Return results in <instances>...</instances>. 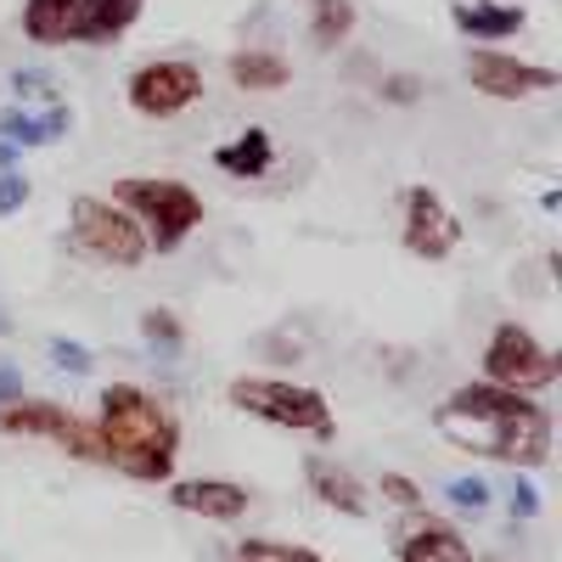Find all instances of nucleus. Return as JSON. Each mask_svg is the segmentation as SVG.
Returning <instances> with one entry per match:
<instances>
[{
    "instance_id": "423d86ee",
    "label": "nucleus",
    "mask_w": 562,
    "mask_h": 562,
    "mask_svg": "<svg viewBox=\"0 0 562 562\" xmlns=\"http://www.w3.org/2000/svg\"><path fill=\"white\" fill-rule=\"evenodd\" d=\"M0 434H23V439H52L57 450L79 456V461H102V439H97V422L74 416L57 400H0Z\"/></svg>"
},
{
    "instance_id": "4468645a",
    "label": "nucleus",
    "mask_w": 562,
    "mask_h": 562,
    "mask_svg": "<svg viewBox=\"0 0 562 562\" xmlns=\"http://www.w3.org/2000/svg\"><path fill=\"white\" fill-rule=\"evenodd\" d=\"M85 0H23V34L34 45H68L79 40Z\"/></svg>"
},
{
    "instance_id": "39448f33",
    "label": "nucleus",
    "mask_w": 562,
    "mask_h": 562,
    "mask_svg": "<svg viewBox=\"0 0 562 562\" xmlns=\"http://www.w3.org/2000/svg\"><path fill=\"white\" fill-rule=\"evenodd\" d=\"M68 231H74L79 254L102 259V265H119V270H135L140 259L153 254L147 231H140L135 214L119 209L113 198H74V220H68Z\"/></svg>"
},
{
    "instance_id": "4be33fe9",
    "label": "nucleus",
    "mask_w": 562,
    "mask_h": 562,
    "mask_svg": "<svg viewBox=\"0 0 562 562\" xmlns=\"http://www.w3.org/2000/svg\"><path fill=\"white\" fill-rule=\"evenodd\" d=\"M140 333H147L153 344H180V321L169 310H147L140 315Z\"/></svg>"
},
{
    "instance_id": "f8f14e48",
    "label": "nucleus",
    "mask_w": 562,
    "mask_h": 562,
    "mask_svg": "<svg viewBox=\"0 0 562 562\" xmlns=\"http://www.w3.org/2000/svg\"><path fill=\"white\" fill-rule=\"evenodd\" d=\"M400 562H473V546L439 518H416L400 535Z\"/></svg>"
},
{
    "instance_id": "b1692460",
    "label": "nucleus",
    "mask_w": 562,
    "mask_h": 562,
    "mask_svg": "<svg viewBox=\"0 0 562 562\" xmlns=\"http://www.w3.org/2000/svg\"><path fill=\"white\" fill-rule=\"evenodd\" d=\"M383 495H389L394 506H405V512H422V490H416L411 479H400V473H383Z\"/></svg>"
},
{
    "instance_id": "6ab92c4d",
    "label": "nucleus",
    "mask_w": 562,
    "mask_h": 562,
    "mask_svg": "<svg viewBox=\"0 0 562 562\" xmlns=\"http://www.w3.org/2000/svg\"><path fill=\"white\" fill-rule=\"evenodd\" d=\"M355 34V0H310V40L321 52H338Z\"/></svg>"
},
{
    "instance_id": "5701e85b",
    "label": "nucleus",
    "mask_w": 562,
    "mask_h": 562,
    "mask_svg": "<svg viewBox=\"0 0 562 562\" xmlns=\"http://www.w3.org/2000/svg\"><path fill=\"white\" fill-rule=\"evenodd\" d=\"M445 495H450L456 506H467V512H479V506L490 501V484H484V479H456Z\"/></svg>"
},
{
    "instance_id": "a878e982",
    "label": "nucleus",
    "mask_w": 562,
    "mask_h": 562,
    "mask_svg": "<svg viewBox=\"0 0 562 562\" xmlns=\"http://www.w3.org/2000/svg\"><path fill=\"white\" fill-rule=\"evenodd\" d=\"M52 360H57L63 371H90V349H79V344H68V338H52Z\"/></svg>"
},
{
    "instance_id": "a211bd4d",
    "label": "nucleus",
    "mask_w": 562,
    "mask_h": 562,
    "mask_svg": "<svg viewBox=\"0 0 562 562\" xmlns=\"http://www.w3.org/2000/svg\"><path fill=\"white\" fill-rule=\"evenodd\" d=\"M293 79V68L276 52H231V85L248 90V97H265V90H281Z\"/></svg>"
},
{
    "instance_id": "20e7f679",
    "label": "nucleus",
    "mask_w": 562,
    "mask_h": 562,
    "mask_svg": "<svg viewBox=\"0 0 562 562\" xmlns=\"http://www.w3.org/2000/svg\"><path fill=\"white\" fill-rule=\"evenodd\" d=\"M225 400L270 422V428H288V434H310V439H333L338 422H333V405L326 394L304 389V383H288V378H237L225 389Z\"/></svg>"
},
{
    "instance_id": "9b49d317",
    "label": "nucleus",
    "mask_w": 562,
    "mask_h": 562,
    "mask_svg": "<svg viewBox=\"0 0 562 562\" xmlns=\"http://www.w3.org/2000/svg\"><path fill=\"white\" fill-rule=\"evenodd\" d=\"M169 501L180 512H198V518H209V524H237L254 506V495L243 484H231V479H186V484L169 490Z\"/></svg>"
},
{
    "instance_id": "412c9836",
    "label": "nucleus",
    "mask_w": 562,
    "mask_h": 562,
    "mask_svg": "<svg viewBox=\"0 0 562 562\" xmlns=\"http://www.w3.org/2000/svg\"><path fill=\"white\" fill-rule=\"evenodd\" d=\"M237 562H321L310 546H288V540H243Z\"/></svg>"
},
{
    "instance_id": "1a4fd4ad",
    "label": "nucleus",
    "mask_w": 562,
    "mask_h": 562,
    "mask_svg": "<svg viewBox=\"0 0 562 562\" xmlns=\"http://www.w3.org/2000/svg\"><path fill=\"white\" fill-rule=\"evenodd\" d=\"M456 248H461V220L445 209V198L434 186H411L405 192V254L439 265Z\"/></svg>"
},
{
    "instance_id": "393cba45",
    "label": "nucleus",
    "mask_w": 562,
    "mask_h": 562,
    "mask_svg": "<svg viewBox=\"0 0 562 562\" xmlns=\"http://www.w3.org/2000/svg\"><path fill=\"white\" fill-rule=\"evenodd\" d=\"M29 203V180L23 175H0V214H18Z\"/></svg>"
},
{
    "instance_id": "cd10ccee",
    "label": "nucleus",
    "mask_w": 562,
    "mask_h": 562,
    "mask_svg": "<svg viewBox=\"0 0 562 562\" xmlns=\"http://www.w3.org/2000/svg\"><path fill=\"white\" fill-rule=\"evenodd\" d=\"M18 394H23V378H18L7 360H0V400H18Z\"/></svg>"
},
{
    "instance_id": "dca6fc26",
    "label": "nucleus",
    "mask_w": 562,
    "mask_h": 562,
    "mask_svg": "<svg viewBox=\"0 0 562 562\" xmlns=\"http://www.w3.org/2000/svg\"><path fill=\"white\" fill-rule=\"evenodd\" d=\"M147 12V0H85V23H79V40L90 45H113L135 29V18Z\"/></svg>"
},
{
    "instance_id": "7ed1b4c3",
    "label": "nucleus",
    "mask_w": 562,
    "mask_h": 562,
    "mask_svg": "<svg viewBox=\"0 0 562 562\" xmlns=\"http://www.w3.org/2000/svg\"><path fill=\"white\" fill-rule=\"evenodd\" d=\"M113 203L135 214V225L147 231V243L158 254H175L203 225V198L186 180H169V175H124L113 186Z\"/></svg>"
},
{
    "instance_id": "aec40b11",
    "label": "nucleus",
    "mask_w": 562,
    "mask_h": 562,
    "mask_svg": "<svg viewBox=\"0 0 562 562\" xmlns=\"http://www.w3.org/2000/svg\"><path fill=\"white\" fill-rule=\"evenodd\" d=\"M74 119H68V108H52L45 119H29V113H7L0 119V135L12 140V147H52V140L68 130Z\"/></svg>"
},
{
    "instance_id": "bb28decb",
    "label": "nucleus",
    "mask_w": 562,
    "mask_h": 562,
    "mask_svg": "<svg viewBox=\"0 0 562 562\" xmlns=\"http://www.w3.org/2000/svg\"><path fill=\"white\" fill-rule=\"evenodd\" d=\"M383 90H389V102H416V97H422V85H416V79H389Z\"/></svg>"
},
{
    "instance_id": "f257e3e1",
    "label": "nucleus",
    "mask_w": 562,
    "mask_h": 562,
    "mask_svg": "<svg viewBox=\"0 0 562 562\" xmlns=\"http://www.w3.org/2000/svg\"><path fill=\"white\" fill-rule=\"evenodd\" d=\"M434 428L473 456H495L512 467H546L551 456V416L518 389H495V383H467L456 389L439 411Z\"/></svg>"
},
{
    "instance_id": "f3484780",
    "label": "nucleus",
    "mask_w": 562,
    "mask_h": 562,
    "mask_svg": "<svg viewBox=\"0 0 562 562\" xmlns=\"http://www.w3.org/2000/svg\"><path fill=\"white\" fill-rule=\"evenodd\" d=\"M214 164H220L225 175H237V180H259V175L276 164V140H270V130H248V135H237V140H225V147L214 153Z\"/></svg>"
},
{
    "instance_id": "ddd939ff",
    "label": "nucleus",
    "mask_w": 562,
    "mask_h": 562,
    "mask_svg": "<svg viewBox=\"0 0 562 562\" xmlns=\"http://www.w3.org/2000/svg\"><path fill=\"white\" fill-rule=\"evenodd\" d=\"M304 479H310L315 501H326L333 512H344V518H366V506H371V501H366V490H360V479L349 473V467L326 461V456H310Z\"/></svg>"
},
{
    "instance_id": "6e6552de",
    "label": "nucleus",
    "mask_w": 562,
    "mask_h": 562,
    "mask_svg": "<svg viewBox=\"0 0 562 562\" xmlns=\"http://www.w3.org/2000/svg\"><path fill=\"white\" fill-rule=\"evenodd\" d=\"M124 97L140 119H180L186 108L203 102V68L198 63H180V57H164V63H147L135 68Z\"/></svg>"
},
{
    "instance_id": "9d476101",
    "label": "nucleus",
    "mask_w": 562,
    "mask_h": 562,
    "mask_svg": "<svg viewBox=\"0 0 562 562\" xmlns=\"http://www.w3.org/2000/svg\"><path fill=\"white\" fill-rule=\"evenodd\" d=\"M467 85L490 102H529L557 85V74L540 63H518L506 52H467Z\"/></svg>"
},
{
    "instance_id": "c85d7f7f",
    "label": "nucleus",
    "mask_w": 562,
    "mask_h": 562,
    "mask_svg": "<svg viewBox=\"0 0 562 562\" xmlns=\"http://www.w3.org/2000/svg\"><path fill=\"white\" fill-rule=\"evenodd\" d=\"M512 506H518L524 518H529V512H535V490H529V484H518V495H512Z\"/></svg>"
},
{
    "instance_id": "2eb2a0df",
    "label": "nucleus",
    "mask_w": 562,
    "mask_h": 562,
    "mask_svg": "<svg viewBox=\"0 0 562 562\" xmlns=\"http://www.w3.org/2000/svg\"><path fill=\"white\" fill-rule=\"evenodd\" d=\"M450 18H456L461 34H473V40H506V34H518L529 23L524 7H501V0H461Z\"/></svg>"
},
{
    "instance_id": "0eeeda50",
    "label": "nucleus",
    "mask_w": 562,
    "mask_h": 562,
    "mask_svg": "<svg viewBox=\"0 0 562 562\" xmlns=\"http://www.w3.org/2000/svg\"><path fill=\"white\" fill-rule=\"evenodd\" d=\"M484 383L495 389H518V394H540L557 383V355L518 321H501L495 338L484 344Z\"/></svg>"
},
{
    "instance_id": "f03ea898",
    "label": "nucleus",
    "mask_w": 562,
    "mask_h": 562,
    "mask_svg": "<svg viewBox=\"0 0 562 562\" xmlns=\"http://www.w3.org/2000/svg\"><path fill=\"white\" fill-rule=\"evenodd\" d=\"M102 461L119 467L135 484H164L180 461V422L175 411L140 383H108L102 416H97Z\"/></svg>"
}]
</instances>
